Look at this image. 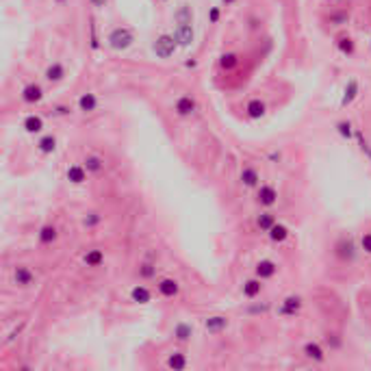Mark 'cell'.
Listing matches in <instances>:
<instances>
[{"instance_id": "cell-12", "label": "cell", "mask_w": 371, "mask_h": 371, "mask_svg": "<svg viewBox=\"0 0 371 371\" xmlns=\"http://www.w3.org/2000/svg\"><path fill=\"white\" fill-rule=\"evenodd\" d=\"M130 299L137 304H148L150 299H152V293H150L148 286L137 284V286H133V291H130Z\"/></svg>"}, {"instance_id": "cell-20", "label": "cell", "mask_w": 371, "mask_h": 371, "mask_svg": "<svg viewBox=\"0 0 371 371\" xmlns=\"http://www.w3.org/2000/svg\"><path fill=\"white\" fill-rule=\"evenodd\" d=\"M267 234H269V239L273 243H282V241H286V237H289V228L282 224H273L269 230H267Z\"/></svg>"}, {"instance_id": "cell-32", "label": "cell", "mask_w": 371, "mask_h": 371, "mask_svg": "<svg viewBox=\"0 0 371 371\" xmlns=\"http://www.w3.org/2000/svg\"><path fill=\"white\" fill-rule=\"evenodd\" d=\"M219 65H221L224 70H234V68L239 65V57L232 55V52H228V55H224V57L219 59Z\"/></svg>"}, {"instance_id": "cell-40", "label": "cell", "mask_w": 371, "mask_h": 371, "mask_svg": "<svg viewBox=\"0 0 371 371\" xmlns=\"http://www.w3.org/2000/svg\"><path fill=\"white\" fill-rule=\"evenodd\" d=\"M89 3L94 5V7H98V9H100V7H104V5H107V0H89Z\"/></svg>"}, {"instance_id": "cell-36", "label": "cell", "mask_w": 371, "mask_h": 371, "mask_svg": "<svg viewBox=\"0 0 371 371\" xmlns=\"http://www.w3.org/2000/svg\"><path fill=\"white\" fill-rule=\"evenodd\" d=\"M336 128H338V133H341L343 137H347V139L351 137V124L349 122H338Z\"/></svg>"}, {"instance_id": "cell-16", "label": "cell", "mask_w": 371, "mask_h": 371, "mask_svg": "<svg viewBox=\"0 0 371 371\" xmlns=\"http://www.w3.org/2000/svg\"><path fill=\"white\" fill-rule=\"evenodd\" d=\"M87 169H85V165H70L68 169V180L74 182V185H81V182L87 180Z\"/></svg>"}, {"instance_id": "cell-10", "label": "cell", "mask_w": 371, "mask_h": 371, "mask_svg": "<svg viewBox=\"0 0 371 371\" xmlns=\"http://www.w3.org/2000/svg\"><path fill=\"white\" fill-rule=\"evenodd\" d=\"M176 113L182 115V117H187V115H191L193 111H195V100L191 96H180L178 100H176Z\"/></svg>"}, {"instance_id": "cell-1", "label": "cell", "mask_w": 371, "mask_h": 371, "mask_svg": "<svg viewBox=\"0 0 371 371\" xmlns=\"http://www.w3.org/2000/svg\"><path fill=\"white\" fill-rule=\"evenodd\" d=\"M135 42V33L126 29V26H117V29H113L109 33V37H107V44L111 46L113 50H126L130 48Z\"/></svg>"}, {"instance_id": "cell-41", "label": "cell", "mask_w": 371, "mask_h": 371, "mask_svg": "<svg viewBox=\"0 0 371 371\" xmlns=\"http://www.w3.org/2000/svg\"><path fill=\"white\" fill-rule=\"evenodd\" d=\"M219 20V9H213L211 11V22H217Z\"/></svg>"}, {"instance_id": "cell-4", "label": "cell", "mask_w": 371, "mask_h": 371, "mask_svg": "<svg viewBox=\"0 0 371 371\" xmlns=\"http://www.w3.org/2000/svg\"><path fill=\"white\" fill-rule=\"evenodd\" d=\"M260 206H273L278 202V191L271 185H260L258 187V195H256Z\"/></svg>"}, {"instance_id": "cell-6", "label": "cell", "mask_w": 371, "mask_h": 371, "mask_svg": "<svg viewBox=\"0 0 371 371\" xmlns=\"http://www.w3.org/2000/svg\"><path fill=\"white\" fill-rule=\"evenodd\" d=\"M204 328L211 332V334H219L228 328V317L224 315H213V317H206L204 319Z\"/></svg>"}, {"instance_id": "cell-7", "label": "cell", "mask_w": 371, "mask_h": 371, "mask_svg": "<svg viewBox=\"0 0 371 371\" xmlns=\"http://www.w3.org/2000/svg\"><path fill=\"white\" fill-rule=\"evenodd\" d=\"M156 289H159V293L163 297H176L180 291V284L176 282L174 278H161L159 284H156Z\"/></svg>"}, {"instance_id": "cell-35", "label": "cell", "mask_w": 371, "mask_h": 371, "mask_svg": "<svg viewBox=\"0 0 371 371\" xmlns=\"http://www.w3.org/2000/svg\"><path fill=\"white\" fill-rule=\"evenodd\" d=\"M139 273H141V278H154L156 276V267L152 263H143L139 267Z\"/></svg>"}, {"instance_id": "cell-14", "label": "cell", "mask_w": 371, "mask_h": 371, "mask_svg": "<svg viewBox=\"0 0 371 371\" xmlns=\"http://www.w3.org/2000/svg\"><path fill=\"white\" fill-rule=\"evenodd\" d=\"M191 336H193V328H191V323L180 321V323H176V325H174V338H176V341L185 343V341H189Z\"/></svg>"}, {"instance_id": "cell-30", "label": "cell", "mask_w": 371, "mask_h": 371, "mask_svg": "<svg viewBox=\"0 0 371 371\" xmlns=\"http://www.w3.org/2000/svg\"><path fill=\"white\" fill-rule=\"evenodd\" d=\"M356 94H358V83H356V81H349V83H347V87H345V96H343V100H341L343 107H345V104H349L351 100H354Z\"/></svg>"}, {"instance_id": "cell-26", "label": "cell", "mask_w": 371, "mask_h": 371, "mask_svg": "<svg viewBox=\"0 0 371 371\" xmlns=\"http://www.w3.org/2000/svg\"><path fill=\"white\" fill-rule=\"evenodd\" d=\"M260 289H263V284H260V278H254V280H247V282L243 284V295L245 297H256Z\"/></svg>"}, {"instance_id": "cell-31", "label": "cell", "mask_w": 371, "mask_h": 371, "mask_svg": "<svg viewBox=\"0 0 371 371\" xmlns=\"http://www.w3.org/2000/svg\"><path fill=\"white\" fill-rule=\"evenodd\" d=\"M256 224H258L260 230H265V232H267L273 224H276V219H273V215H271V213H260V215H258V219H256Z\"/></svg>"}, {"instance_id": "cell-38", "label": "cell", "mask_w": 371, "mask_h": 371, "mask_svg": "<svg viewBox=\"0 0 371 371\" xmlns=\"http://www.w3.org/2000/svg\"><path fill=\"white\" fill-rule=\"evenodd\" d=\"M360 243H362V250L371 254V232H367V234H362V241H360Z\"/></svg>"}, {"instance_id": "cell-25", "label": "cell", "mask_w": 371, "mask_h": 371, "mask_svg": "<svg viewBox=\"0 0 371 371\" xmlns=\"http://www.w3.org/2000/svg\"><path fill=\"white\" fill-rule=\"evenodd\" d=\"M63 76H65V68L61 63H52L48 70H46V78H48L50 83H59V81H63Z\"/></svg>"}, {"instance_id": "cell-34", "label": "cell", "mask_w": 371, "mask_h": 371, "mask_svg": "<svg viewBox=\"0 0 371 371\" xmlns=\"http://www.w3.org/2000/svg\"><path fill=\"white\" fill-rule=\"evenodd\" d=\"M338 50H341L343 55H351V52H354V42H351L349 37L338 39Z\"/></svg>"}, {"instance_id": "cell-23", "label": "cell", "mask_w": 371, "mask_h": 371, "mask_svg": "<svg viewBox=\"0 0 371 371\" xmlns=\"http://www.w3.org/2000/svg\"><path fill=\"white\" fill-rule=\"evenodd\" d=\"M304 356L310 358V360H315V362H321L325 358L323 349H321V345H319V343H306L304 345Z\"/></svg>"}, {"instance_id": "cell-24", "label": "cell", "mask_w": 371, "mask_h": 371, "mask_svg": "<svg viewBox=\"0 0 371 371\" xmlns=\"http://www.w3.org/2000/svg\"><path fill=\"white\" fill-rule=\"evenodd\" d=\"M260 180L258 172L254 167H243V172H241V182H243L245 187H256Z\"/></svg>"}, {"instance_id": "cell-21", "label": "cell", "mask_w": 371, "mask_h": 371, "mask_svg": "<svg viewBox=\"0 0 371 371\" xmlns=\"http://www.w3.org/2000/svg\"><path fill=\"white\" fill-rule=\"evenodd\" d=\"M24 130L26 133H31V135H35V133H42V128H44V120L39 115H29V117H24Z\"/></svg>"}, {"instance_id": "cell-43", "label": "cell", "mask_w": 371, "mask_h": 371, "mask_svg": "<svg viewBox=\"0 0 371 371\" xmlns=\"http://www.w3.org/2000/svg\"><path fill=\"white\" fill-rule=\"evenodd\" d=\"M161 3H167V0H161Z\"/></svg>"}, {"instance_id": "cell-44", "label": "cell", "mask_w": 371, "mask_h": 371, "mask_svg": "<svg viewBox=\"0 0 371 371\" xmlns=\"http://www.w3.org/2000/svg\"><path fill=\"white\" fill-rule=\"evenodd\" d=\"M59 3H63V0H59Z\"/></svg>"}, {"instance_id": "cell-8", "label": "cell", "mask_w": 371, "mask_h": 371, "mask_svg": "<svg viewBox=\"0 0 371 371\" xmlns=\"http://www.w3.org/2000/svg\"><path fill=\"white\" fill-rule=\"evenodd\" d=\"M42 98H44V89L39 87L37 83H31V85H26V87L22 89V100L29 102V104L42 102Z\"/></svg>"}, {"instance_id": "cell-9", "label": "cell", "mask_w": 371, "mask_h": 371, "mask_svg": "<svg viewBox=\"0 0 371 371\" xmlns=\"http://www.w3.org/2000/svg\"><path fill=\"white\" fill-rule=\"evenodd\" d=\"M299 306H302V297H299V295H289L282 304H280L278 312H280V315H295V312L299 310Z\"/></svg>"}, {"instance_id": "cell-13", "label": "cell", "mask_w": 371, "mask_h": 371, "mask_svg": "<svg viewBox=\"0 0 371 371\" xmlns=\"http://www.w3.org/2000/svg\"><path fill=\"white\" fill-rule=\"evenodd\" d=\"M245 113H247V117H252V120H260V117L265 115V102L258 100V98H254V100L247 102Z\"/></svg>"}, {"instance_id": "cell-5", "label": "cell", "mask_w": 371, "mask_h": 371, "mask_svg": "<svg viewBox=\"0 0 371 371\" xmlns=\"http://www.w3.org/2000/svg\"><path fill=\"white\" fill-rule=\"evenodd\" d=\"M13 280H16L18 286H31V284H35V273H33L29 267L18 265L16 269H13Z\"/></svg>"}, {"instance_id": "cell-37", "label": "cell", "mask_w": 371, "mask_h": 371, "mask_svg": "<svg viewBox=\"0 0 371 371\" xmlns=\"http://www.w3.org/2000/svg\"><path fill=\"white\" fill-rule=\"evenodd\" d=\"M50 113H52V115H70V113H72V109H70V107H65V104H59V107H55V109L50 111Z\"/></svg>"}, {"instance_id": "cell-18", "label": "cell", "mask_w": 371, "mask_h": 371, "mask_svg": "<svg viewBox=\"0 0 371 371\" xmlns=\"http://www.w3.org/2000/svg\"><path fill=\"white\" fill-rule=\"evenodd\" d=\"M39 243L42 245H50V243H55L57 237H59V232H57V228L55 226H42V230H39Z\"/></svg>"}, {"instance_id": "cell-33", "label": "cell", "mask_w": 371, "mask_h": 371, "mask_svg": "<svg viewBox=\"0 0 371 371\" xmlns=\"http://www.w3.org/2000/svg\"><path fill=\"white\" fill-rule=\"evenodd\" d=\"M100 221H102V215H100V213H89L87 217L83 219V226H85V228H94V226L100 224Z\"/></svg>"}, {"instance_id": "cell-15", "label": "cell", "mask_w": 371, "mask_h": 371, "mask_svg": "<svg viewBox=\"0 0 371 371\" xmlns=\"http://www.w3.org/2000/svg\"><path fill=\"white\" fill-rule=\"evenodd\" d=\"M174 20L176 24H193V9L189 5H182L174 11Z\"/></svg>"}, {"instance_id": "cell-22", "label": "cell", "mask_w": 371, "mask_h": 371, "mask_svg": "<svg viewBox=\"0 0 371 371\" xmlns=\"http://www.w3.org/2000/svg\"><path fill=\"white\" fill-rule=\"evenodd\" d=\"M96 107H98L96 94H83L78 98V109H81L83 113H91V111H96Z\"/></svg>"}, {"instance_id": "cell-3", "label": "cell", "mask_w": 371, "mask_h": 371, "mask_svg": "<svg viewBox=\"0 0 371 371\" xmlns=\"http://www.w3.org/2000/svg\"><path fill=\"white\" fill-rule=\"evenodd\" d=\"M193 24H178L174 31V39L178 42V46H191L193 44Z\"/></svg>"}, {"instance_id": "cell-42", "label": "cell", "mask_w": 371, "mask_h": 371, "mask_svg": "<svg viewBox=\"0 0 371 371\" xmlns=\"http://www.w3.org/2000/svg\"><path fill=\"white\" fill-rule=\"evenodd\" d=\"M224 3H232V0H224Z\"/></svg>"}, {"instance_id": "cell-19", "label": "cell", "mask_w": 371, "mask_h": 371, "mask_svg": "<svg viewBox=\"0 0 371 371\" xmlns=\"http://www.w3.org/2000/svg\"><path fill=\"white\" fill-rule=\"evenodd\" d=\"M37 150L42 154H52L57 150V137L55 135H44L42 139L37 141Z\"/></svg>"}, {"instance_id": "cell-27", "label": "cell", "mask_w": 371, "mask_h": 371, "mask_svg": "<svg viewBox=\"0 0 371 371\" xmlns=\"http://www.w3.org/2000/svg\"><path fill=\"white\" fill-rule=\"evenodd\" d=\"M85 263L87 267H100L104 263V252L102 250H89L85 254Z\"/></svg>"}, {"instance_id": "cell-17", "label": "cell", "mask_w": 371, "mask_h": 371, "mask_svg": "<svg viewBox=\"0 0 371 371\" xmlns=\"http://www.w3.org/2000/svg\"><path fill=\"white\" fill-rule=\"evenodd\" d=\"M83 165H85V169H87L89 174H98V172H102V169H104V161L98 154H87V156H85V161H83Z\"/></svg>"}, {"instance_id": "cell-28", "label": "cell", "mask_w": 371, "mask_h": 371, "mask_svg": "<svg viewBox=\"0 0 371 371\" xmlns=\"http://www.w3.org/2000/svg\"><path fill=\"white\" fill-rule=\"evenodd\" d=\"M167 367L169 369H185L187 367V358L182 351H174V354H169L167 358Z\"/></svg>"}, {"instance_id": "cell-2", "label": "cell", "mask_w": 371, "mask_h": 371, "mask_svg": "<svg viewBox=\"0 0 371 371\" xmlns=\"http://www.w3.org/2000/svg\"><path fill=\"white\" fill-rule=\"evenodd\" d=\"M176 48H178V42L174 39V35H167V33L165 35H159L152 44V50L159 59H169L176 52Z\"/></svg>"}, {"instance_id": "cell-11", "label": "cell", "mask_w": 371, "mask_h": 371, "mask_svg": "<svg viewBox=\"0 0 371 371\" xmlns=\"http://www.w3.org/2000/svg\"><path fill=\"white\" fill-rule=\"evenodd\" d=\"M276 271H278V265L273 263V260H269V258L260 260V263L256 265V276H258L260 280L273 278V276H276Z\"/></svg>"}, {"instance_id": "cell-29", "label": "cell", "mask_w": 371, "mask_h": 371, "mask_svg": "<svg viewBox=\"0 0 371 371\" xmlns=\"http://www.w3.org/2000/svg\"><path fill=\"white\" fill-rule=\"evenodd\" d=\"M338 256L343 260L354 258V243H351V241H341V243H338Z\"/></svg>"}, {"instance_id": "cell-39", "label": "cell", "mask_w": 371, "mask_h": 371, "mask_svg": "<svg viewBox=\"0 0 371 371\" xmlns=\"http://www.w3.org/2000/svg\"><path fill=\"white\" fill-rule=\"evenodd\" d=\"M358 139H360V148H362V152H367V154H369V159H371V148H369V143L362 139V135H360V133H358Z\"/></svg>"}]
</instances>
